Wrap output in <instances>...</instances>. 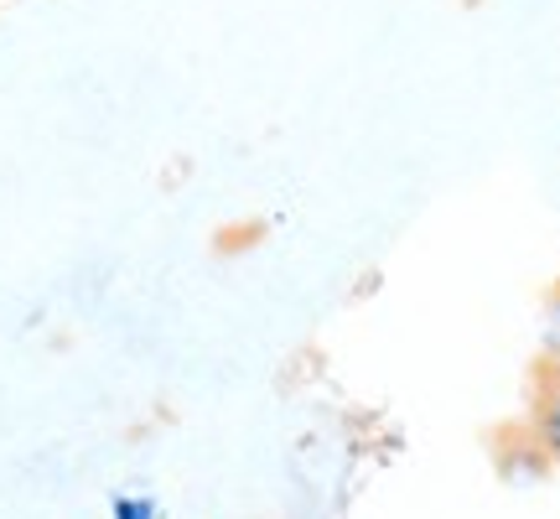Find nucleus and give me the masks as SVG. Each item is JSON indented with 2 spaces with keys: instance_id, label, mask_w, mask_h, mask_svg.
<instances>
[{
  "instance_id": "nucleus-2",
  "label": "nucleus",
  "mask_w": 560,
  "mask_h": 519,
  "mask_svg": "<svg viewBox=\"0 0 560 519\" xmlns=\"http://www.w3.org/2000/svg\"><path fill=\"white\" fill-rule=\"evenodd\" d=\"M115 519H161V504L145 494H120L115 499Z\"/></svg>"
},
{
  "instance_id": "nucleus-3",
  "label": "nucleus",
  "mask_w": 560,
  "mask_h": 519,
  "mask_svg": "<svg viewBox=\"0 0 560 519\" xmlns=\"http://www.w3.org/2000/svg\"><path fill=\"white\" fill-rule=\"evenodd\" d=\"M545 354L560 364V297H556V307H550V322H545Z\"/></svg>"
},
{
  "instance_id": "nucleus-1",
  "label": "nucleus",
  "mask_w": 560,
  "mask_h": 519,
  "mask_svg": "<svg viewBox=\"0 0 560 519\" xmlns=\"http://www.w3.org/2000/svg\"><path fill=\"white\" fill-rule=\"evenodd\" d=\"M529 437L540 441V452L550 462H560V364L550 359L535 380V431Z\"/></svg>"
}]
</instances>
